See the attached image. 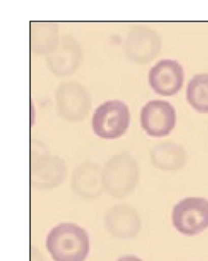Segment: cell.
<instances>
[{"label":"cell","instance_id":"ba28073f","mask_svg":"<svg viewBox=\"0 0 208 261\" xmlns=\"http://www.w3.org/2000/svg\"><path fill=\"white\" fill-rule=\"evenodd\" d=\"M148 79L152 89L158 94L175 95L184 84V68L176 60H160L149 71Z\"/></svg>","mask_w":208,"mask_h":261},{"label":"cell","instance_id":"277c9868","mask_svg":"<svg viewBox=\"0 0 208 261\" xmlns=\"http://www.w3.org/2000/svg\"><path fill=\"white\" fill-rule=\"evenodd\" d=\"M173 226L184 236H195L208 228V200L204 198H186L174 206Z\"/></svg>","mask_w":208,"mask_h":261},{"label":"cell","instance_id":"6da1fadb","mask_svg":"<svg viewBox=\"0 0 208 261\" xmlns=\"http://www.w3.org/2000/svg\"><path fill=\"white\" fill-rule=\"evenodd\" d=\"M46 248L54 261H84L90 250L86 230L74 223H60L46 237Z\"/></svg>","mask_w":208,"mask_h":261},{"label":"cell","instance_id":"3957f363","mask_svg":"<svg viewBox=\"0 0 208 261\" xmlns=\"http://www.w3.org/2000/svg\"><path fill=\"white\" fill-rule=\"evenodd\" d=\"M130 112L125 102L106 101L95 109L93 130L100 139H115L123 136L129 127Z\"/></svg>","mask_w":208,"mask_h":261},{"label":"cell","instance_id":"5bb4252c","mask_svg":"<svg viewBox=\"0 0 208 261\" xmlns=\"http://www.w3.org/2000/svg\"><path fill=\"white\" fill-rule=\"evenodd\" d=\"M57 45V24L39 22L31 26V48L39 54L51 52Z\"/></svg>","mask_w":208,"mask_h":261},{"label":"cell","instance_id":"9c48e42d","mask_svg":"<svg viewBox=\"0 0 208 261\" xmlns=\"http://www.w3.org/2000/svg\"><path fill=\"white\" fill-rule=\"evenodd\" d=\"M66 168L60 158L40 155L31 163V185L39 189L57 188L65 180Z\"/></svg>","mask_w":208,"mask_h":261},{"label":"cell","instance_id":"7a4b0ae2","mask_svg":"<svg viewBox=\"0 0 208 261\" xmlns=\"http://www.w3.org/2000/svg\"><path fill=\"white\" fill-rule=\"evenodd\" d=\"M139 180L137 164L132 156L123 153L111 158L103 170L105 190L114 198L132 193Z\"/></svg>","mask_w":208,"mask_h":261},{"label":"cell","instance_id":"2e32d148","mask_svg":"<svg viewBox=\"0 0 208 261\" xmlns=\"http://www.w3.org/2000/svg\"><path fill=\"white\" fill-rule=\"evenodd\" d=\"M116 261H143L141 258H137L135 256H124L122 258H118Z\"/></svg>","mask_w":208,"mask_h":261},{"label":"cell","instance_id":"7c38bea8","mask_svg":"<svg viewBox=\"0 0 208 261\" xmlns=\"http://www.w3.org/2000/svg\"><path fill=\"white\" fill-rule=\"evenodd\" d=\"M81 59V48L72 38L64 39L60 46L55 47L48 59L49 67L57 75L70 74L76 70Z\"/></svg>","mask_w":208,"mask_h":261},{"label":"cell","instance_id":"52a82bcc","mask_svg":"<svg viewBox=\"0 0 208 261\" xmlns=\"http://www.w3.org/2000/svg\"><path fill=\"white\" fill-rule=\"evenodd\" d=\"M125 52L133 61L145 64L156 57L161 48L157 33L148 28L135 27L130 30L125 41Z\"/></svg>","mask_w":208,"mask_h":261},{"label":"cell","instance_id":"4fadbf2b","mask_svg":"<svg viewBox=\"0 0 208 261\" xmlns=\"http://www.w3.org/2000/svg\"><path fill=\"white\" fill-rule=\"evenodd\" d=\"M154 166L167 171H175L184 168L187 154L183 147L174 143H164L154 147L151 152Z\"/></svg>","mask_w":208,"mask_h":261},{"label":"cell","instance_id":"5b68a950","mask_svg":"<svg viewBox=\"0 0 208 261\" xmlns=\"http://www.w3.org/2000/svg\"><path fill=\"white\" fill-rule=\"evenodd\" d=\"M56 103L60 116L70 121L82 120L90 111L88 93L77 83H63L56 91Z\"/></svg>","mask_w":208,"mask_h":261},{"label":"cell","instance_id":"8992f818","mask_svg":"<svg viewBox=\"0 0 208 261\" xmlns=\"http://www.w3.org/2000/svg\"><path fill=\"white\" fill-rule=\"evenodd\" d=\"M176 120V110L166 101H149L141 109V126L149 136H167L175 127Z\"/></svg>","mask_w":208,"mask_h":261},{"label":"cell","instance_id":"8fae6325","mask_svg":"<svg viewBox=\"0 0 208 261\" xmlns=\"http://www.w3.org/2000/svg\"><path fill=\"white\" fill-rule=\"evenodd\" d=\"M72 188L83 199L97 198L105 189L102 170L95 163H81L72 175Z\"/></svg>","mask_w":208,"mask_h":261},{"label":"cell","instance_id":"9a60e30c","mask_svg":"<svg viewBox=\"0 0 208 261\" xmlns=\"http://www.w3.org/2000/svg\"><path fill=\"white\" fill-rule=\"evenodd\" d=\"M189 103L199 113L208 114V74H197L189 81L186 91Z\"/></svg>","mask_w":208,"mask_h":261},{"label":"cell","instance_id":"30bf717a","mask_svg":"<svg viewBox=\"0 0 208 261\" xmlns=\"http://www.w3.org/2000/svg\"><path fill=\"white\" fill-rule=\"evenodd\" d=\"M105 223L109 234L118 239H132L141 230V218L128 205L111 207L106 212Z\"/></svg>","mask_w":208,"mask_h":261}]
</instances>
